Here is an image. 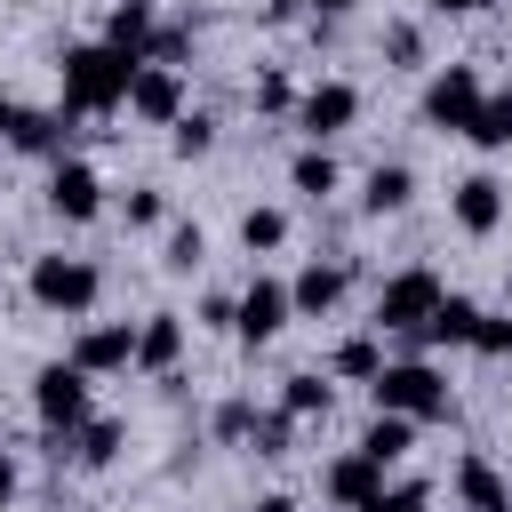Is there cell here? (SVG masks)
I'll return each mask as SVG.
<instances>
[{"mask_svg":"<svg viewBox=\"0 0 512 512\" xmlns=\"http://www.w3.org/2000/svg\"><path fill=\"white\" fill-rule=\"evenodd\" d=\"M288 320H296V312H288V280H272V272H256V280L232 296V336H240L248 352H264Z\"/></svg>","mask_w":512,"mask_h":512,"instance_id":"obj_7","label":"cell"},{"mask_svg":"<svg viewBox=\"0 0 512 512\" xmlns=\"http://www.w3.org/2000/svg\"><path fill=\"white\" fill-rule=\"evenodd\" d=\"M64 448H72V464H80V472H104V464H120V448H128V424H112V416H88V424H80Z\"/></svg>","mask_w":512,"mask_h":512,"instance_id":"obj_21","label":"cell"},{"mask_svg":"<svg viewBox=\"0 0 512 512\" xmlns=\"http://www.w3.org/2000/svg\"><path fill=\"white\" fill-rule=\"evenodd\" d=\"M440 296H448V288H440V272H432V264L392 272V280L376 288V336H416V328H424V312H432Z\"/></svg>","mask_w":512,"mask_h":512,"instance_id":"obj_5","label":"cell"},{"mask_svg":"<svg viewBox=\"0 0 512 512\" xmlns=\"http://www.w3.org/2000/svg\"><path fill=\"white\" fill-rule=\"evenodd\" d=\"M88 384H96V376H88V368H72V360H48V368L32 376V416H40V432H48V440H72V432L96 416V408H88V400H96ZM56 456H64V448H56Z\"/></svg>","mask_w":512,"mask_h":512,"instance_id":"obj_4","label":"cell"},{"mask_svg":"<svg viewBox=\"0 0 512 512\" xmlns=\"http://www.w3.org/2000/svg\"><path fill=\"white\" fill-rule=\"evenodd\" d=\"M240 248H248V256L288 248V208H248V216H240Z\"/></svg>","mask_w":512,"mask_h":512,"instance_id":"obj_28","label":"cell"},{"mask_svg":"<svg viewBox=\"0 0 512 512\" xmlns=\"http://www.w3.org/2000/svg\"><path fill=\"white\" fill-rule=\"evenodd\" d=\"M176 360H184V320L176 312H144L136 320V368L144 376H176Z\"/></svg>","mask_w":512,"mask_h":512,"instance_id":"obj_15","label":"cell"},{"mask_svg":"<svg viewBox=\"0 0 512 512\" xmlns=\"http://www.w3.org/2000/svg\"><path fill=\"white\" fill-rule=\"evenodd\" d=\"M344 288H352V264H344V256H312V264L288 280V312H304V320H328V312L344 304Z\"/></svg>","mask_w":512,"mask_h":512,"instance_id":"obj_11","label":"cell"},{"mask_svg":"<svg viewBox=\"0 0 512 512\" xmlns=\"http://www.w3.org/2000/svg\"><path fill=\"white\" fill-rule=\"evenodd\" d=\"M448 216H456V232H472V240H488L496 224H504V184L480 168V176H464L456 192H448Z\"/></svg>","mask_w":512,"mask_h":512,"instance_id":"obj_13","label":"cell"},{"mask_svg":"<svg viewBox=\"0 0 512 512\" xmlns=\"http://www.w3.org/2000/svg\"><path fill=\"white\" fill-rule=\"evenodd\" d=\"M248 424H256V400H224V408L208 416V432H216L224 448H248Z\"/></svg>","mask_w":512,"mask_h":512,"instance_id":"obj_34","label":"cell"},{"mask_svg":"<svg viewBox=\"0 0 512 512\" xmlns=\"http://www.w3.org/2000/svg\"><path fill=\"white\" fill-rule=\"evenodd\" d=\"M472 320H480V304L448 288V296H440V304L424 312V328H416V344H448V352H456V344H472Z\"/></svg>","mask_w":512,"mask_h":512,"instance_id":"obj_20","label":"cell"},{"mask_svg":"<svg viewBox=\"0 0 512 512\" xmlns=\"http://www.w3.org/2000/svg\"><path fill=\"white\" fill-rule=\"evenodd\" d=\"M376 368H384V344H376V336H344V344L328 352V376H344V384H368Z\"/></svg>","mask_w":512,"mask_h":512,"instance_id":"obj_26","label":"cell"},{"mask_svg":"<svg viewBox=\"0 0 512 512\" xmlns=\"http://www.w3.org/2000/svg\"><path fill=\"white\" fill-rule=\"evenodd\" d=\"M168 152H176V160H208V152H216V120H208V112H176V120H168Z\"/></svg>","mask_w":512,"mask_h":512,"instance_id":"obj_27","label":"cell"},{"mask_svg":"<svg viewBox=\"0 0 512 512\" xmlns=\"http://www.w3.org/2000/svg\"><path fill=\"white\" fill-rule=\"evenodd\" d=\"M464 144H480V152H504V144H512V88H488V96H480Z\"/></svg>","mask_w":512,"mask_h":512,"instance_id":"obj_24","label":"cell"},{"mask_svg":"<svg viewBox=\"0 0 512 512\" xmlns=\"http://www.w3.org/2000/svg\"><path fill=\"white\" fill-rule=\"evenodd\" d=\"M8 496H16V456L0 448V512H8Z\"/></svg>","mask_w":512,"mask_h":512,"instance_id":"obj_40","label":"cell"},{"mask_svg":"<svg viewBox=\"0 0 512 512\" xmlns=\"http://www.w3.org/2000/svg\"><path fill=\"white\" fill-rule=\"evenodd\" d=\"M312 8H320V16H344V8H352V0H312Z\"/></svg>","mask_w":512,"mask_h":512,"instance_id":"obj_42","label":"cell"},{"mask_svg":"<svg viewBox=\"0 0 512 512\" xmlns=\"http://www.w3.org/2000/svg\"><path fill=\"white\" fill-rule=\"evenodd\" d=\"M480 8H496V0H424V16H480Z\"/></svg>","mask_w":512,"mask_h":512,"instance_id":"obj_39","label":"cell"},{"mask_svg":"<svg viewBox=\"0 0 512 512\" xmlns=\"http://www.w3.org/2000/svg\"><path fill=\"white\" fill-rule=\"evenodd\" d=\"M248 104H256V112H272V120H288V112H296V80H288V72H256Z\"/></svg>","mask_w":512,"mask_h":512,"instance_id":"obj_33","label":"cell"},{"mask_svg":"<svg viewBox=\"0 0 512 512\" xmlns=\"http://www.w3.org/2000/svg\"><path fill=\"white\" fill-rule=\"evenodd\" d=\"M24 296L40 304V312H56V320H88L96 312V296H104V272H96V256H32V272H24Z\"/></svg>","mask_w":512,"mask_h":512,"instance_id":"obj_2","label":"cell"},{"mask_svg":"<svg viewBox=\"0 0 512 512\" xmlns=\"http://www.w3.org/2000/svg\"><path fill=\"white\" fill-rule=\"evenodd\" d=\"M120 208H128V224H136V232H152V224H168V192H160V184H136V192L120 200Z\"/></svg>","mask_w":512,"mask_h":512,"instance_id":"obj_35","label":"cell"},{"mask_svg":"<svg viewBox=\"0 0 512 512\" xmlns=\"http://www.w3.org/2000/svg\"><path fill=\"white\" fill-rule=\"evenodd\" d=\"M456 496H464V512H512V480L488 456H464L456 464Z\"/></svg>","mask_w":512,"mask_h":512,"instance_id":"obj_19","label":"cell"},{"mask_svg":"<svg viewBox=\"0 0 512 512\" xmlns=\"http://www.w3.org/2000/svg\"><path fill=\"white\" fill-rule=\"evenodd\" d=\"M408 448H416V424H408V416H392V408H376V424L360 432V456H376V464L392 472Z\"/></svg>","mask_w":512,"mask_h":512,"instance_id":"obj_23","label":"cell"},{"mask_svg":"<svg viewBox=\"0 0 512 512\" xmlns=\"http://www.w3.org/2000/svg\"><path fill=\"white\" fill-rule=\"evenodd\" d=\"M384 64L392 72H416L424 64V24H384Z\"/></svg>","mask_w":512,"mask_h":512,"instance_id":"obj_32","label":"cell"},{"mask_svg":"<svg viewBox=\"0 0 512 512\" xmlns=\"http://www.w3.org/2000/svg\"><path fill=\"white\" fill-rule=\"evenodd\" d=\"M368 400L376 408H392V416H408V424H440L456 400H448V376L432 368V360H384L376 376H368Z\"/></svg>","mask_w":512,"mask_h":512,"instance_id":"obj_3","label":"cell"},{"mask_svg":"<svg viewBox=\"0 0 512 512\" xmlns=\"http://www.w3.org/2000/svg\"><path fill=\"white\" fill-rule=\"evenodd\" d=\"M256 512H304V504H296V496H280V488H272V496H256Z\"/></svg>","mask_w":512,"mask_h":512,"instance_id":"obj_41","label":"cell"},{"mask_svg":"<svg viewBox=\"0 0 512 512\" xmlns=\"http://www.w3.org/2000/svg\"><path fill=\"white\" fill-rule=\"evenodd\" d=\"M408 200H416V168H408V160H376L368 184H360V208H368V216H400Z\"/></svg>","mask_w":512,"mask_h":512,"instance_id":"obj_18","label":"cell"},{"mask_svg":"<svg viewBox=\"0 0 512 512\" xmlns=\"http://www.w3.org/2000/svg\"><path fill=\"white\" fill-rule=\"evenodd\" d=\"M480 96H488V80H480L472 64H440V72L424 80V128H432V136H464L472 112H480Z\"/></svg>","mask_w":512,"mask_h":512,"instance_id":"obj_6","label":"cell"},{"mask_svg":"<svg viewBox=\"0 0 512 512\" xmlns=\"http://www.w3.org/2000/svg\"><path fill=\"white\" fill-rule=\"evenodd\" d=\"M64 360L88 368V376H120V368H136V320H96V328H80Z\"/></svg>","mask_w":512,"mask_h":512,"instance_id":"obj_10","label":"cell"},{"mask_svg":"<svg viewBox=\"0 0 512 512\" xmlns=\"http://www.w3.org/2000/svg\"><path fill=\"white\" fill-rule=\"evenodd\" d=\"M360 512H432V488H416V480L408 488H376Z\"/></svg>","mask_w":512,"mask_h":512,"instance_id":"obj_36","label":"cell"},{"mask_svg":"<svg viewBox=\"0 0 512 512\" xmlns=\"http://www.w3.org/2000/svg\"><path fill=\"white\" fill-rule=\"evenodd\" d=\"M200 328H232V296H200Z\"/></svg>","mask_w":512,"mask_h":512,"instance_id":"obj_38","label":"cell"},{"mask_svg":"<svg viewBox=\"0 0 512 512\" xmlns=\"http://www.w3.org/2000/svg\"><path fill=\"white\" fill-rule=\"evenodd\" d=\"M288 8H296V0H272V16H288Z\"/></svg>","mask_w":512,"mask_h":512,"instance_id":"obj_44","label":"cell"},{"mask_svg":"<svg viewBox=\"0 0 512 512\" xmlns=\"http://www.w3.org/2000/svg\"><path fill=\"white\" fill-rule=\"evenodd\" d=\"M128 112L152 120V128H168V120L184 112V72H176V64H136V80H128Z\"/></svg>","mask_w":512,"mask_h":512,"instance_id":"obj_12","label":"cell"},{"mask_svg":"<svg viewBox=\"0 0 512 512\" xmlns=\"http://www.w3.org/2000/svg\"><path fill=\"white\" fill-rule=\"evenodd\" d=\"M48 216L56 224H88V216H104V176L88 168V160H48Z\"/></svg>","mask_w":512,"mask_h":512,"instance_id":"obj_9","label":"cell"},{"mask_svg":"<svg viewBox=\"0 0 512 512\" xmlns=\"http://www.w3.org/2000/svg\"><path fill=\"white\" fill-rule=\"evenodd\" d=\"M72 112H40V104H16V120H8V144L24 152V160H64V144H72V128H64Z\"/></svg>","mask_w":512,"mask_h":512,"instance_id":"obj_14","label":"cell"},{"mask_svg":"<svg viewBox=\"0 0 512 512\" xmlns=\"http://www.w3.org/2000/svg\"><path fill=\"white\" fill-rule=\"evenodd\" d=\"M136 64L144 56H128V48H104V40H80V48H64V112H88V120H104V112H120L128 104V80H136Z\"/></svg>","mask_w":512,"mask_h":512,"instance_id":"obj_1","label":"cell"},{"mask_svg":"<svg viewBox=\"0 0 512 512\" xmlns=\"http://www.w3.org/2000/svg\"><path fill=\"white\" fill-rule=\"evenodd\" d=\"M8 120H16V96H0V136H8Z\"/></svg>","mask_w":512,"mask_h":512,"instance_id":"obj_43","label":"cell"},{"mask_svg":"<svg viewBox=\"0 0 512 512\" xmlns=\"http://www.w3.org/2000/svg\"><path fill=\"white\" fill-rule=\"evenodd\" d=\"M184 56H192V32H176V24H160L144 48V64H176V72H184Z\"/></svg>","mask_w":512,"mask_h":512,"instance_id":"obj_37","label":"cell"},{"mask_svg":"<svg viewBox=\"0 0 512 512\" xmlns=\"http://www.w3.org/2000/svg\"><path fill=\"white\" fill-rule=\"evenodd\" d=\"M288 120L304 128V144H328V136H344L360 120V88L352 80H312V88H296V112Z\"/></svg>","mask_w":512,"mask_h":512,"instance_id":"obj_8","label":"cell"},{"mask_svg":"<svg viewBox=\"0 0 512 512\" xmlns=\"http://www.w3.org/2000/svg\"><path fill=\"white\" fill-rule=\"evenodd\" d=\"M160 264H168V272H200V264H208V232H200V224H168Z\"/></svg>","mask_w":512,"mask_h":512,"instance_id":"obj_30","label":"cell"},{"mask_svg":"<svg viewBox=\"0 0 512 512\" xmlns=\"http://www.w3.org/2000/svg\"><path fill=\"white\" fill-rule=\"evenodd\" d=\"M320 488H328V504H344V512H360L376 488H384V464L376 456H360V448H344L328 472H320Z\"/></svg>","mask_w":512,"mask_h":512,"instance_id":"obj_16","label":"cell"},{"mask_svg":"<svg viewBox=\"0 0 512 512\" xmlns=\"http://www.w3.org/2000/svg\"><path fill=\"white\" fill-rule=\"evenodd\" d=\"M336 184H344V168H336L328 144H304V152L288 160V192H296V200H328Z\"/></svg>","mask_w":512,"mask_h":512,"instance_id":"obj_22","label":"cell"},{"mask_svg":"<svg viewBox=\"0 0 512 512\" xmlns=\"http://www.w3.org/2000/svg\"><path fill=\"white\" fill-rule=\"evenodd\" d=\"M504 296H512V272H504Z\"/></svg>","mask_w":512,"mask_h":512,"instance_id":"obj_45","label":"cell"},{"mask_svg":"<svg viewBox=\"0 0 512 512\" xmlns=\"http://www.w3.org/2000/svg\"><path fill=\"white\" fill-rule=\"evenodd\" d=\"M328 400H336V392H328V376H320V368H296V376H280V408H288L296 424L328 416Z\"/></svg>","mask_w":512,"mask_h":512,"instance_id":"obj_25","label":"cell"},{"mask_svg":"<svg viewBox=\"0 0 512 512\" xmlns=\"http://www.w3.org/2000/svg\"><path fill=\"white\" fill-rule=\"evenodd\" d=\"M152 32H160V8H152V0H112V8H104V48L144 56V48H152Z\"/></svg>","mask_w":512,"mask_h":512,"instance_id":"obj_17","label":"cell"},{"mask_svg":"<svg viewBox=\"0 0 512 512\" xmlns=\"http://www.w3.org/2000/svg\"><path fill=\"white\" fill-rule=\"evenodd\" d=\"M464 352H480V360H512V312H480Z\"/></svg>","mask_w":512,"mask_h":512,"instance_id":"obj_31","label":"cell"},{"mask_svg":"<svg viewBox=\"0 0 512 512\" xmlns=\"http://www.w3.org/2000/svg\"><path fill=\"white\" fill-rule=\"evenodd\" d=\"M248 448L280 464V456L296 448V416H288V408H256V424H248Z\"/></svg>","mask_w":512,"mask_h":512,"instance_id":"obj_29","label":"cell"}]
</instances>
